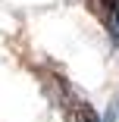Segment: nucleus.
Returning <instances> with one entry per match:
<instances>
[{
    "label": "nucleus",
    "instance_id": "f257e3e1",
    "mask_svg": "<svg viewBox=\"0 0 119 122\" xmlns=\"http://www.w3.org/2000/svg\"><path fill=\"white\" fill-rule=\"evenodd\" d=\"M107 10H110V19H113V35L119 38V0H103Z\"/></svg>",
    "mask_w": 119,
    "mask_h": 122
}]
</instances>
